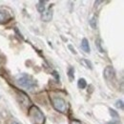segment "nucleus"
Masks as SVG:
<instances>
[{"mask_svg":"<svg viewBox=\"0 0 124 124\" xmlns=\"http://www.w3.org/2000/svg\"><path fill=\"white\" fill-rule=\"evenodd\" d=\"M103 76H104L105 79L108 80V81L114 79L115 76H116L115 69H114L112 66H107V67L104 69V71H103Z\"/></svg>","mask_w":124,"mask_h":124,"instance_id":"nucleus-4","label":"nucleus"},{"mask_svg":"<svg viewBox=\"0 0 124 124\" xmlns=\"http://www.w3.org/2000/svg\"><path fill=\"white\" fill-rule=\"evenodd\" d=\"M95 47L100 53H104V49L102 48V43H101V39L100 38H96L95 39Z\"/></svg>","mask_w":124,"mask_h":124,"instance_id":"nucleus-12","label":"nucleus"},{"mask_svg":"<svg viewBox=\"0 0 124 124\" xmlns=\"http://www.w3.org/2000/svg\"><path fill=\"white\" fill-rule=\"evenodd\" d=\"M90 26L92 27V29H96L97 27V17L96 16H93V18L90 20Z\"/></svg>","mask_w":124,"mask_h":124,"instance_id":"nucleus-13","label":"nucleus"},{"mask_svg":"<svg viewBox=\"0 0 124 124\" xmlns=\"http://www.w3.org/2000/svg\"><path fill=\"white\" fill-rule=\"evenodd\" d=\"M41 19H42L44 22H49V21H51V20L53 19V10L50 8V9H48L47 11H45V12L42 14V16H41Z\"/></svg>","mask_w":124,"mask_h":124,"instance_id":"nucleus-5","label":"nucleus"},{"mask_svg":"<svg viewBox=\"0 0 124 124\" xmlns=\"http://www.w3.org/2000/svg\"><path fill=\"white\" fill-rule=\"evenodd\" d=\"M17 83L19 86L28 89V90H31L32 88H34L36 86V82L31 76L28 75H22L21 77L17 78Z\"/></svg>","mask_w":124,"mask_h":124,"instance_id":"nucleus-2","label":"nucleus"},{"mask_svg":"<svg viewBox=\"0 0 124 124\" xmlns=\"http://www.w3.org/2000/svg\"><path fill=\"white\" fill-rule=\"evenodd\" d=\"M109 111H110V114H111V116H113V117H116V118H118L119 117V115L115 111V110H113V109H109Z\"/></svg>","mask_w":124,"mask_h":124,"instance_id":"nucleus-15","label":"nucleus"},{"mask_svg":"<svg viewBox=\"0 0 124 124\" xmlns=\"http://www.w3.org/2000/svg\"><path fill=\"white\" fill-rule=\"evenodd\" d=\"M52 102H53L54 108L55 109L57 112H59V113H66V111H67V102L62 97H60V96L54 97Z\"/></svg>","mask_w":124,"mask_h":124,"instance_id":"nucleus-3","label":"nucleus"},{"mask_svg":"<svg viewBox=\"0 0 124 124\" xmlns=\"http://www.w3.org/2000/svg\"><path fill=\"white\" fill-rule=\"evenodd\" d=\"M45 1H39L37 3V11L42 15L45 12Z\"/></svg>","mask_w":124,"mask_h":124,"instance_id":"nucleus-8","label":"nucleus"},{"mask_svg":"<svg viewBox=\"0 0 124 124\" xmlns=\"http://www.w3.org/2000/svg\"><path fill=\"white\" fill-rule=\"evenodd\" d=\"M81 63H82L83 66H85L87 69H90V70L93 69V64H92V62L90 61V60H88V59H86V58H82V59H81Z\"/></svg>","mask_w":124,"mask_h":124,"instance_id":"nucleus-9","label":"nucleus"},{"mask_svg":"<svg viewBox=\"0 0 124 124\" xmlns=\"http://www.w3.org/2000/svg\"><path fill=\"white\" fill-rule=\"evenodd\" d=\"M69 49H70V50H71V52H72V53H73V54H77V52H76V49H75V48H74V47L72 46V45H69Z\"/></svg>","mask_w":124,"mask_h":124,"instance_id":"nucleus-16","label":"nucleus"},{"mask_svg":"<svg viewBox=\"0 0 124 124\" xmlns=\"http://www.w3.org/2000/svg\"><path fill=\"white\" fill-rule=\"evenodd\" d=\"M107 124H119V121H110Z\"/></svg>","mask_w":124,"mask_h":124,"instance_id":"nucleus-18","label":"nucleus"},{"mask_svg":"<svg viewBox=\"0 0 124 124\" xmlns=\"http://www.w3.org/2000/svg\"><path fill=\"white\" fill-rule=\"evenodd\" d=\"M68 77L70 81H73L75 79V69L74 67H69L68 68Z\"/></svg>","mask_w":124,"mask_h":124,"instance_id":"nucleus-10","label":"nucleus"},{"mask_svg":"<svg viewBox=\"0 0 124 124\" xmlns=\"http://www.w3.org/2000/svg\"><path fill=\"white\" fill-rule=\"evenodd\" d=\"M116 107L120 109V110H123V108H124L123 101H122V100H117V101L116 102Z\"/></svg>","mask_w":124,"mask_h":124,"instance_id":"nucleus-14","label":"nucleus"},{"mask_svg":"<svg viewBox=\"0 0 124 124\" xmlns=\"http://www.w3.org/2000/svg\"><path fill=\"white\" fill-rule=\"evenodd\" d=\"M28 116L33 124H44L45 122V116L40 109L34 105H31L30 107Z\"/></svg>","mask_w":124,"mask_h":124,"instance_id":"nucleus-1","label":"nucleus"},{"mask_svg":"<svg viewBox=\"0 0 124 124\" xmlns=\"http://www.w3.org/2000/svg\"><path fill=\"white\" fill-rule=\"evenodd\" d=\"M78 86L79 89H85L87 87V82L84 78H80L78 81Z\"/></svg>","mask_w":124,"mask_h":124,"instance_id":"nucleus-11","label":"nucleus"},{"mask_svg":"<svg viewBox=\"0 0 124 124\" xmlns=\"http://www.w3.org/2000/svg\"><path fill=\"white\" fill-rule=\"evenodd\" d=\"M81 48L82 50L86 53V54H90L91 50H90V45H89V41L86 38H83L81 41Z\"/></svg>","mask_w":124,"mask_h":124,"instance_id":"nucleus-6","label":"nucleus"},{"mask_svg":"<svg viewBox=\"0 0 124 124\" xmlns=\"http://www.w3.org/2000/svg\"><path fill=\"white\" fill-rule=\"evenodd\" d=\"M11 18V16H9L8 13L4 12V11H0V24L5 23L6 21H8Z\"/></svg>","mask_w":124,"mask_h":124,"instance_id":"nucleus-7","label":"nucleus"},{"mask_svg":"<svg viewBox=\"0 0 124 124\" xmlns=\"http://www.w3.org/2000/svg\"><path fill=\"white\" fill-rule=\"evenodd\" d=\"M70 124H81V122L79 120H77V119H73V120H71Z\"/></svg>","mask_w":124,"mask_h":124,"instance_id":"nucleus-17","label":"nucleus"},{"mask_svg":"<svg viewBox=\"0 0 124 124\" xmlns=\"http://www.w3.org/2000/svg\"><path fill=\"white\" fill-rule=\"evenodd\" d=\"M11 124H19V123H17L16 121H12V122H11Z\"/></svg>","mask_w":124,"mask_h":124,"instance_id":"nucleus-19","label":"nucleus"}]
</instances>
